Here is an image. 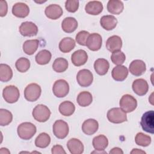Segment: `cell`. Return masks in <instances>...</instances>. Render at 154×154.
<instances>
[{
  "label": "cell",
  "instance_id": "cell-1",
  "mask_svg": "<svg viewBox=\"0 0 154 154\" xmlns=\"http://www.w3.org/2000/svg\"><path fill=\"white\" fill-rule=\"evenodd\" d=\"M35 126L31 122H23L20 123L17 129L18 136L22 140H28L36 133Z\"/></svg>",
  "mask_w": 154,
  "mask_h": 154
},
{
  "label": "cell",
  "instance_id": "cell-2",
  "mask_svg": "<svg viewBox=\"0 0 154 154\" xmlns=\"http://www.w3.org/2000/svg\"><path fill=\"white\" fill-rule=\"evenodd\" d=\"M51 111L45 105L39 104L35 106L32 112L34 119L38 122H46L51 116Z\"/></svg>",
  "mask_w": 154,
  "mask_h": 154
},
{
  "label": "cell",
  "instance_id": "cell-3",
  "mask_svg": "<svg viewBox=\"0 0 154 154\" xmlns=\"http://www.w3.org/2000/svg\"><path fill=\"white\" fill-rule=\"evenodd\" d=\"M42 89L40 86L36 83L28 85L24 90V97L29 102H35L40 96Z\"/></svg>",
  "mask_w": 154,
  "mask_h": 154
},
{
  "label": "cell",
  "instance_id": "cell-4",
  "mask_svg": "<svg viewBox=\"0 0 154 154\" xmlns=\"http://www.w3.org/2000/svg\"><path fill=\"white\" fill-rule=\"evenodd\" d=\"M107 119L109 122L113 123H122L127 121L126 112L120 108H112L107 112Z\"/></svg>",
  "mask_w": 154,
  "mask_h": 154
},
{
  "label": "cell",
  "instance_id": "cell-5",
  "mask_svg": "<svg viewBox=\"0 0 154 154\" xmlns=\"http://www.w3.org/2000/svg\"><path fill=\"white\" fill-rule=\"evenodd\" d=\"M154 112L153 110L144 112L141 119L140 125L143 131L153 134L154 133Z\"/></svg>",
  "mask_w": 154,
  "mask_h": 154
},
{
  "label": "cell",
  "instance_id": "cell-6",
  "mask_svg": "<svg viewBox=\"0 0 154 154\" xmlns=\"http://www.w3.org/2000/svg\"><path fill=\"white\" fill-rule=\"evenodd\" d=\"M119 105L120 108L125 112H131L136 109L137 101L132 95L126 94L120 99Z\"/></svg>",
  "mask_w": 154,
  "mask_h": 154
},
{
  "label": "cell",
  "instance_id": "cell-7",
  "mask_svg": "<svg viewBox=\"0 0 154 154\" xmlns=\"http://www.w3.org/2000/svg\"><path fill=\"white\" fill-rule=\"evenodd\" d=\"M2 96L5 101H6L7 103H15L18 100L19 98V90L17 87L14 85H7L3 89Z\"/></svg>",
  "mask_w": 154,
  "mask_h": 154
},
{
  "label": "cell",
  "instance_id": "cell-8",
  "mask_svg": "<svg viewBox=\"0 0 154 154\" xmlns=\"http://www.w3.org/2000/svg\"><path fill=\"white\" fill-rule=\"evenodd\" d=\"M54 94L59 98L64 97L69 92V85L64 79H58L56 81L52 87Z\"/></svg>",
  "mask_w": 154,
  "mask_h": 154
},
{
  "label": "cell",
  "instance_id": "cell-9",
  "mask_svg": "<svg viewBox=\"0 0 154 154\" xmlns=\"http://www.w3.org/2000/svg\"><path fill=\"white\" fill-rule=\"evenodd\" d=\"M69 131L68 124L63 120H58L53 125V132L54 135L59 139L65 138Z\"/></svg>",
  "mask_w": 154,
  "mask_h": 154
},
{
  "label": "cell",
  "instance_id": "cell-10",
  "mask_svg": "<svg viewBox=\"0 0 154 154\" xmlns=\"http://www.w3.org/2000/svg\"><path fill=\"white\" fill-rule=\"evenodd\" d=\"M76 80L80 86L87 87L93 82V73L88 69L80 70L76 75Z\"/></svg>",
  "mask_w": 154,
  "mask_h": 154
},
{
  "label": "cell",
  "instance_id": "cell-11",
  "mask_svg": "<svg viewBox=\"0 0 154 154\" xmlns=\"http://www.w3.org/2000/svg\"><path fill=\"white\" fill-rule=\"evenodd\" d=\"M19 32L24 37H32L37 35L38 32L37 26L32 22H22L19 26Z\"/></svg>",
  "mask_w": 154,
  "mask_h": 154
},
{
  "label": "cell",
  "instance_id": "cell-12",
  "mask_svg": "<svg viewBox=\"0 0 154 154\" xmlns=\"http://www.w3.org/2000/svg\"><path fill=\"white\" fill-rule=\"evenodd\" d=\"M102 38L98 33H92L89 35L87 42V47L92 51H97L101 48Z\"/></svg>",
  "mask_w": 154,
  "mask_h": 154
},
{
  "label": "cell",
  "instance_id": "cell-13",
  "mask_svg": "<svg viewBox=\"0 0 154 154\" xmlns=\"http://www.w3.org/2000/svg\"><path fill=\"white\" fill-rule=\"evenodd\" d=\"M132 88L135 94L141 96L145 95L147 93L149 90V85L145 79L140 78L134 81Z\"/></svg>",
  "mask_w": 154,
  "mask_h": 154
},
{
  "label": "cell",
  "instance_id": "cell-14",
  "mask_svg": "<svg viewBox=\"0 0 154 154\" xmlns=\"http://www.w3.org/2000/svg\"><path fill=\"white\" fill-rule=\"evenodd\" d=\"M129 70L131 74L134 76H141L146 70L145 63L141 60H135L129 64Z\"/></svg>",
  "mask_w": 154,
  "mask_h": 154
},
{
  "label": "cell",
  "instance_id": "cell-15",
  "mask_svg": "<svg viewBox=\"0 0 154 154\" xmlns=\"http://www.w3.org/2000/svg\"><path fill=\"white\" fill-rule=\"evenodd\" d=\"M45 15L50 19L56 20L60 18L63 13L62 8L57 4H51L46 7L45 10Z\"/></svg>",
  "mask_w": 154,
  "mask_h": 154
},
{
  "label": "cell",
  "instance_id": "cell-16",
  "mask_svg": "<svg viewBox=\"0 0 154 154\" xmlns=\"http://www.w3.org/2000/svg\"><path fill=\"white\" fill-rule=\"evenodd\" d=\"M88 60L87 53L83 49L75 51L71 56V61L75 66H81L85 64Z\"/></svg>",
  "mask_w": 154,
  "mask_h": 154
},
{
  "label": "cell",
  "instance_id": "cell-17",
  "mask_svg": "<svg viewBox=\"0 0 154 154\" xmlns=\"http://www.w3.org/2000/svg\"><path fill=\"white\" fill-rule=\"evenodd\" d=\"M29 13V8L23 2H17L12 7V13L14 16L19 18L26 17Z\"/></svg>",
  "mask_w": 154,
  "mask_h": 154
},
{
  "label": "cell",
  "instance_id": "cell-18",
  "mask_svg": "<svg viewBox=\"0 0 154 154\" xmlns=\"http://www.w3.org/2000/svg\"><path fill=\"white\" fill-rule=\"evenodd\" d=\"M99 128V123L97 120L93 119H89L85 120L82 125V132L88 135L94 134L97 132Z\"/></svg>",
  "mask_w": 154,
  "mask_h": 154
},
{
  "label": "cell",
  "instance_id": "cell-19",
  "mask_svg": "<svg viewBox=\"0 0 154 154\" xmlns=\"http://www.w3.org/2000/svg\"><path fill=\"white\" fill-rule=\"evenodd\" d=\"M122 47V40L120 37L114 35L109 37L106 42V49L111 52L120 51Z\"/></svg>",
  "mask_w": 154,
  "mask_h": 154
},
{
  "label": "cell",
  "instance_id": "cell-20",
  "mask_svg": "<svg viewBox=\"0 0 154 154\" xmlns=\"http://www.w3.org/2000/svg\"><path fill=\"white\" fill-rule=\"evenodd\" d=\"M67 147L72 154H81L83 153L84 147L82 143L77 138H71L67 143Z\"/></svg>",
  "mask_w": 154,
  "mask_h": 154
},
{
  "label": "cell",
  "instance_id": "cell-21",
  "mask_svg": "<svg viewBox=\"0 0 154 154\" xmlns=\"http://www.w3.org/2000/svg\"><path fill=\"white\" fill-rule=\"evenodd\" d=\"M102 3L98 1H89L85 7V11L91 15H98L103 10Z\"/></svg>",
  "mask_w": 154,
  "mask_h": 154
},
{
  "label": "cell",
  "instance_id": "cell-22",
  "mask_svg": "<svg viewBox=\"0 0 154 154\" xmlns=\"http://www.w3.org/2000/svg\"><path fill=\"white\" fill-rule=\"evenodd\" d=\"M128 73V70L126 66L119 65L113 68L111 75L115 81H123L127 78Z\"/></svg>",
  "mask_w": 154,
  "mask_h": 154
},
{
  "label": "cell",
  "instance_id": "cell-23",
  "mask_svg": "<svg viewBox=\"0 0 154 154\" xmlns=\"http://www.w3.org/2000/svg\"><path fill=\"white\" fill-rule=\"evenodd\" d=\"M117 19L112 15L103 16L100 19L101 26L107 31L114 29L117 26Z\"/></svg>",
  "mask_w": 154,
  "mask_h": 154
},
{
  "label": "cell",
  "instance_id": "cell-24",
  "mask_svg": "<svg viewBox=\"0 0 154 154\" xmlns=\"http://www.w3.org/2000/svg\"><path fill=\"white\" fill-rule=\"evenodd\" d=\"M109 64L108 60L104 58H98L94 63V69L99 75H105L108 71Z\"/></svg>",
  "mask_w": 154,
  "mask_h": 154
},
{
  "label": "cell",
  "instance_id": "cell-25",
  "mask_svg": "<svg viewBox=\"0 0 154 154\" xmlns=\"http://www.w3.org/2000/svg\"><path fill=\"white\" fill-rule=\"evenodd\" d=\"M78 27V22L75 18L67 17L64 19L61 23L63 30L67 33H71L75 31Z\"/></svg>",
  "mask_w": 154,
  "mask_h": 154
},
{
  "label": "cell",
  "instance_id": "cell-26",
  "mask_svg": "<svg viewBox=\"0 0 154 154\" xmlns=\"http://www.w3.org/2000/svg\"><path fill=\"white\" fill-rule=\"evenodd\" d=\"M107 10L112 14H120L123 9L124 5L122 1L119 0H109L107 3Z\"/></svg>",
  "mask_w": 154,
  "mask_h": 154
},
{
  "label": "cell",
  "instance_id": "cell-27",
  "mask_svg": "<svg viewBox=\"0 0 154 154\" xmlns=\"http://www.w3.org/2000/svg\"><path fill=\"white\" fill-rule=\"evenodd\" d=\"M92 144L96 150H104L108 145V140L104 135H99L93 139Z\"/></svg>",
  "mask_w": 154,
  "mask_h": 154
},
{
  "label": "cell",
  "instance_id": "cell-28",
  "mask_svg": "<svg viewBox=\"0 0 154 154\" xmlns=\"http://www.w3.org/2000/svg\"><path fill=\"white\" fill-rule=\"evenodd\" d=\"M75 41L71 37H64L59 43V49L63 53L70 52L75 47Z\"/></svg>",
  "mask_w": 154,
  "mask_h": 154
},
{
  "label": "cell",
  "instance_id": "cell-29",
  "mask_svg": "<svg viewBox=\"0 0 154 154\" xmlns=\"http://www.w3.org/2000/svg\"><path fill=\"white\" fill-rule=\"evenodd\" d=\"M58 109L63 116H70L74 113L75 111V106L72 102L66 100L60 104Z\"/></svg>",
  "mask_w": 154,
  "mask_h": 154
},
{
  "label": "cell",
  "instance_id": "cell-30",
  "mask_svg": "<svg viewBox=\"0 0 154 154\" xmlns=\"http://www.w3.org/2000/svg\"><path fill=\"white\" fill-rule=\"evenodd\" d=\"M38 45L39 41L37 39L26 40L23 44V51L27 55H32L37 51Z\"/></svg>",
  "mask_w": 154,
  "mask_h": 154
},
{
  "label": "cell",
  "instance_id": "cell-31",
  "mask_svg": "<svg viewBox=\"0 0 154 154\" xmlns=\"http://www.w3.org/2000/svg\"><path fill=\"white\" fill-rule=\"evenodd\" d=\"M76 100L79 106L85 107L91 103L93 101V96L88 91H82L78 95Z\"/></svg>",
  "mask_w": 154,
  "mask_h": 154
},
{
  "label": "cell",
  "instance_id": "cell-32",
  "mask_svg": "<svg viewBox=\"0 0 154 154\" xmlns=\"http://www.w3.org/2000/svg\"><path fill=\"white\" fill-rule=\"evenodd\" d=\"M52 57L50 51L46 49H43L38 52L35 55V61L38 64L45 65L49 63Z\"/></svg>",
  "mask_w": 154,
  "mask_h": 154
},
{
  "label": "cell",
  "instance_id": "cell-33",
  "mask_svg": "<svg viewBox=\"0 0 154 154\" xmlns=\"http://www.w3.org/2000/svg\"><path fill=\"white\" fill-rule=\"evenodd\" d=\"M69 63L67 60L64 58L60 57L54 60L52 64V69L57 73H62L67 69Z\"/></svg>",
  "mask_w": 154,
  "mask_h": 154
},
{
  "label": "cell",
  "instance_id": "cell-34",
  "mask_svg": "<svg viewBox=\"0 0 154 154\" xmlns=\"http://www.w3.org/2000/svg\"><path fill=\"white\" fill-rule=\"evenodd\" d=\"M13 77V71L11 67L6 64H0V81L8 82Z\"/></svg>",
  "mask_w": 154,
  "mask_h": 154
},
{
  "label": "cell",
  "instance_id": "cell-35",
  "mask_svg": "<svg viewBox=\"0 0 154 154\" xmlns=\"http://www.w3.org/2000/svg\"><path fill=\"white\" fill-rule=\"evenodd\" d=\"M51 143L50 136L45 132L40 133L35 138V145L36 147L39 148H46Z\"/></svg>",
  "mask_w": 154,
  "mask_h": 154
},
{
  "label": "cell",
  "instance_id": "cell-36",
  "mask_svg": "<svg viewBox=\"0 0 154 154\" xmlns=\"http://www.w3.org/2000/svg\"><path fill=\"white\" fill-rule=\"evenodd\" d=\"M13 120V115L7 109H0V125L2 126L8 125Z\"/></svg>",
  "mask_w": 154,
  "mask_h": 154
},
{
  "label": "cell",
  "instance_id": "cell-37",
  "mask_svg": "<svg viewBox=\"0 0 154 154\" xmlns=\"http://www.w3.org/2000/svg\"><path fill=\"white\" fill-rule=\"evenodd\" d=\"M135 141L137 145L147 147L150 144L152 139L149 135H146L142 132H138L135 136Z\"/></svg>",
  "mask_w": 154,
  "mask_h": 154
},
{
  "label": "cell",
  "instance_id": "cell-38",
  "mask_svg": "<svg viewBox=\"0 0 154 154\" xmlns=\"http://www.w3.org/2000/svg\"><path fill=\"white\" fill-rule=\"evenodd\" d=\"M16 69L21 73L26 72L30 67L29 60L25 57L19 58L15 64Z\"/></svg>",
  "mask_w": 154,
  "mask_h": 154
},
{
  "label": "cell",
  "instance_id": "cell-39",
  "mask_svg": "<svg viewBox=\"0 0 154 154\" xmlns=\"http://www.w3.org/2000/svg\"><path fill=\"white\" fill-rule=\"evenodd\" d=\"M111 59L114 64L119 66L122 65L125 62L126 60V56L125 54L120 50L113 52L111 56Z\"/></svg>",
  "mask_w": 154,
  "mask_h": 154
},
{
  "label": "cell",
  "instance_id": "cell-40",
  "mask_svg": "<svg viewBox=\"0 0 154 154\" xmlns=\"http://www.w3.org/2000/svg\"><path fill=\"white\" fill-rule=\"evenodd\" d=\"M90 33L87 31H81L76 35V41L77 43L82 46H86V42Z\"/></svg>",
  "mask_w": 154,
  "mask_h": 154
},
{
  "label": "cell",
  "instance_id": "cell-41",
  "mask_svg": "<svg viewBox=\"0 0 154 154\" xmlns=\"http://www.w3.org/2000/svg\"><path fill=\"white\" fill-rule=\"evenodd\" d=\"M65 8L67 11L75 13L79 8V1L76 0H67L65 2Z\"/></svg>",
  "mask_w": 154,
  "mask_h": 154
},
{
  "label": "cell",
  "instance_id": "cell-42",
  "mask_svg": "<svg viewBox=\"0 0 154 154\" xmlns=\"http://www.w3.org/2000/svg\"><path fill=\"white\" fill-rule=\"evenodd\" d=\"M0 10H1L0 11L1 17L5 16L7 14V11H8V5L5 1L1 0L0 1Z\"/></svg>",
  "mask_w": 154,
  "mask_h": 154
},
{
  "label": "cell",
  "instance_id": "cell-43",
  "mask_svg": "<svg viewBox=\"0 0 154 154\" xmlns=\"http://www.w3.org/2000/svg\"><path fill=\"white\" fill-rule=\"evenodd\" d=\"M51 152L52 154H66V152L64 150L63 147L59 144H56L52 147Z\"/></svg>",
  "mask_w": 154,
  "mask_h": 154
},
{
  "label": "cell",
  "instance_id": "cell-44",
  "mask_svg": "<svg viewBox=\"0 0 154 154\" xmlns=\"http://www.w3.org/2000/svg\"><path fill=\"white\" fill-rule=\"evenodd\" d=\"M109 153L111 154H123V150L119 148V147H114L112 148L110 151H109Z\"/></svg>",
  "mask_w": 154,
  "mask_h": 154
},
{
  "label": "cell",
  "instance_id": "cell-45",
  "mask_svg": "<svg viewBox=\"0 0 154 154\" xmlns=\"http://www.w3.org/2000/svg\"><path fill=\"white\" fill-rule=\"evenodd\" d=\"M131 153H146V152L142 150H140L138 149H134L131 152Z\"/></svg>",
  "mask_w": 154,
  "mask_h": 154
},
{
  "label": "cell",
  "instance_id": "cell-46",
  "mask_svg": "<svg viewBox=\"0 0 154 154\" xmlns=\"http://www.w3.org/2000/svg\"><path fill=\"white\" fill-rule=\"evenodd\" d=\"M1 150H4V152H0L1 153H10V151L7 149V148H1Z\"/></svg>",
  "mask_w": 154,
  "mask_h": 154
}]
</instances>
